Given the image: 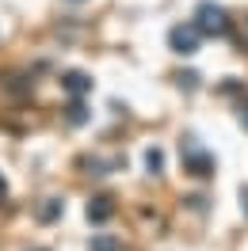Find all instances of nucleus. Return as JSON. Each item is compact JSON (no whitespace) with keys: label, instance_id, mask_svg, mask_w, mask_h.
I'll list each match as a JSON object with an SVG mask.
<instances>
[{"label":"nucleus","instance_id":"nucleus-1","mask_svg":"<svg viewBox=\"0 0 248 251\" xmlns=\"http://www.w3.org/2000/svg\"><path fill=\"white\" fill-rule=\"evenodd\" d=\"M195 27H199V34L225 38V34H229V16H225V8H221V4H214V0H202L199 8H195Z\"/></svg>","mask_w":248,"mask_h":251},{"label":"nucleus","instance_id":"nucleus-2","mask_svg":"<svg viewBox=\"0 0 248 251\" xmlns=\"http://www.w3.org/2000/svg\"><path fill=\"white\" fill-rule=\"evenodd\" d=\"M199 42H202V34L195 23H176L168 31V46L176 50V53H184V57H191V53H199Z\"/></svg>","mask_w":248,"mask_h":251},{"label":"nucleus","instance_id":"nucleus-3","mask_svg":"<svg viewBox=\"0 0 248 251\" xmlns=\"http://www.w3.org/2000/svg\"><path fill=\"white\" fill-rule=\"evenodd\" d=\"M180 152H184V172L199 175V179L214 175V160H210V152H202L199 145H195V137H187V145L180 149Z\"/></svg>","mask_w":248,"mask_h":251},{"label":"nucleus","instance_id":"nucleus-4","mask_svg":"<svg viewBox=\"0 0 248 251\" xmlns=\"http://www.w3.org/2000/svg\"><path fill=\"white\" fill-rule=\"evenodd\" d=\"M111 213H115V198H107V194H99V198L88 202V221H92V225H103Z\"/></svg>","mask_w":248,"mask_h":251},{"label":"nucleus","instance_id":"nucleus-5","mask_svg":"<svg viewBox=\"0 0 248 251\" xmlns=\"http://www.w3.org/2000/svg\"><path fill=\"white\" fill-rule=\"evenodd\" d=\"M62 88L73 95V99H80L84 92H92V80L84 76V73H65V76H62Z\"/></svg>","mask_w":248,"mask_h":251},{"label":"nucleus","instance_id":"nucleus-6","mask_svg":"<svg viewBox=\"0 0 248 251\" xmlns=\"http://www.w3.org/2000/svg\"><path fill=\"white\" fill-rule=\"evenodd\" d=\"M62 209H65V202H62V198H46V202L34 209V217L42 221V225H50V221H58V217H62Z\"/></svg>","mask_w":248,"mask_h":251},{"label":"nucleus","instance_id":"nucleus-7","mask_svg":"<svg viewBox=\"0 0 248 251\" xmlns=\"http://www.w3.org/2000/svg\"><path fill=\"white\" fill-rule=\"evenodd\" d=\"M92 251H123V240L119 236H92Z\"/></svg>","mask_w":248,"mask_h":251},{"label":"nucleus","instance_id":"nucleus-8","mask_svg":"<svg viewBox=\"0 0 248 251\" xmlns=\"http://www.w3.org/2000/svg\"><path fill=\"white\" fill-rule=\"evenodd\" d=\"M65 118H69L73 126H84V122H88V110H84V103H80V99H73V103H69V110H65Z\"/></svg>","mask_w":248,"mask_h":251},{"label":"nucleus","instance_id":"nucleus-9","mask_svg":"<svg viewBox=\"0 0 248 251\" xmlns=\"http://www.w3.org/2000/svg\"><path fill=\"white\" fill-rule=\"evenodd\" d=\"M145 168H149V175H160V168H164V152H160V149H149V152H145Z\"/></svg>","mask_w":248,"mask_h":251},{"label":"nucleus","instance_id":"nucleus-10","mask_svg":"<svg viewBox=\"0 0 248 251\" xmlns=\"http://www.w3.org/2000/svg\"><path fill=\"white\" fill-rule=\"evenodd\" d=\"M180 84L191 92V88H199V76H195V73H187V76H180Z\"/></svg>","mask_w":248,"mask_h":251},{"label":"nucleus","instance_id":"nucleus-11","mask_svg":"<svg viewBox=\"0 0 248 251\" xmlns=\"http://www.w3.org/2000/svg\"><path fill=\"white\" fill-rule=\"evenodd\" d=\"M241 126H245V129H248V99H245V103H241Z\"/></svg>","mask_w":248,"mask_h":251},{"label":"nucleus","instance_id":"nucleus-12","mask_svg":"<svg viewBox=\"0 0 248 251\" xmlns=\"http://www.w3.org/2000/svg\"><path fill=\"white\" fill-rule=\"evenodd\" d=\"M241 42H245V50H248V19H245V27H241Z\"/></svg>","mask_w":248,"mask_h":251},{"label":"nucleus","instance_id":"nucleus-13","mask_svg":"<svg viewBox=\"0 0 248 251\" xmlns=\"http://www.w3.org/2000/svg\"><path fill=\"white\" fill-rule=\"evenodd\" d=\"M241 202H245V213H248V187L241 190Z\"/></svg>","mask_w":248,"mask_h":251},{"label":"nucleus","instance_id":"nucleus-14","mask_svg":"<svg viewBox=\"0 0 248 251\" xmlns=\"http://www.w3.org/2000/svg\"><path fill=\"white\" fill-rule=\"evenodd\" d=\"M4 190H8V187H4V179H0V198H4Z\"/></svg>","mask_w":248,"mask_h":251},{"label":"nucleus","instance_id":"nucleus-15","mask_svg":"<svg viewBox=\"0 0 248 251\" xmlns=\"http://www.w3.org/2000/svg\"><path fill=\"white\" fill-rule=\"evenodd\" d=\"M31 251H46V248H31Z\"/></svg>","mask_w":248,"mask_h":251}]
</instances>
